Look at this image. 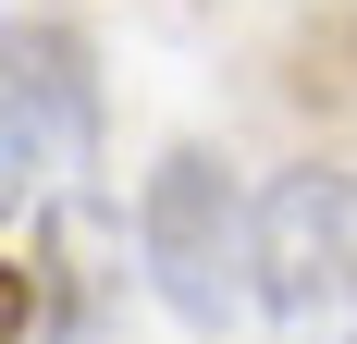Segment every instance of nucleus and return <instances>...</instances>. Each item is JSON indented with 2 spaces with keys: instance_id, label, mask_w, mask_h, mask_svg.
Masks as SVG:
<instances>
[{
  "instance_id": "obj_2",
  "label": "nucleus",
  "mask_w": 357,
  "mask_h": 344,
  "mask_svg": "<svg viewBox=\"0 0 357 344\" xmlns=\"http://www.w3.org/2000/svg\"><path fill=\"white\" fill-rule=\"evenodd\" d=\"M99 148V74L74 25H0V209L25 185H62Z\"/></svg>"
},
{
  "instance_id": "obj_3",
  "label": "nucleus",
  "mask_w": 357,
  "mask_h": 344,
  "mask_svg": "<svg viewBox=\"0 0 357 344\" xmlns=\"http://www.w3.org/2000/svg\"><path fill=\"white\" fill-rule=\"evenodd\" d=\"M259 308H284V320L345 308L357 320V172L308 160L259 197Z\"/></svg>"
},
{
  "instance_id": "obj_5",
  "label": "nucleus",
  "mask_w": 357,
  "mask_h": 344,
  "mask_svg": "<svg viewBox=\"0 0 357 344\" xmlns=\"http://www.w3.org/2000/svg\"><path fill=\"white\" fill-rule=\"evenodd\" d=\"M25 320H37V283L0 258V344H25Z\"/></svg>"
},
{
  "instance_id": "obj_4",
  "label": "nucleus",
  "mask_w": 357,
  "mask_h": 344,
  "mask_svg": "<svg viewBox=\"0 0 357 344\" xmlns=\"http://www.w3.org/2000/svg\"><path fill=\"white\" fill-rule=\"evenodd\" d=\"M37 332L50 344H123V221H111L99 197H50V221H37Z\"/></svg>"
},
{
  "instance_id": "obj_1",
  "label": "nucleus",
  "mask_w": 357,
  "mask_h": 344,
  "mask_svg": "<svg viewBox=\"0 0 357 344\" xmlns=\"http://www.w3.org/2000/svg\"><path fill=\"white\" fill-rule=\"evenodd\" d=\"M136 246H148L160 308L197 320V332H222L259 295V209H247V185L210 148H160V172H148V197H136Z\"/></svg>"
}]
</instances>
